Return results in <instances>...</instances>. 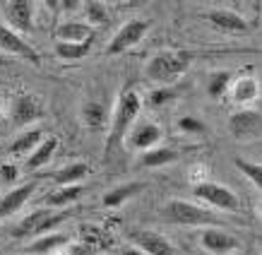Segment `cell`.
<instances>
[{
  "label": "cell",
  "instance_id": "6da1fadb",
  "mask_svg": "<svg viewBox=\"0 0 262 255\" xmlns=\"http://www.w3.org/2000/svg\"><path fill=\"white\" fill-rule=\"evenodd\" d=\"M161 219L176 226H219L222 224V217H216L212 209H205L202 205L181 198H173L166 205H161Z\"/></svg>",
  "mask_w": 262,
  "mask_h": 255
},
{
  "label": "cell",
  "instance_id": "7a4b0ae2",
  "mask_svg": "<svg viewBox=\"0 0 262 255\" xmlns=\"http://www.w3.org/2000/svg\"><path fill=\"white\" fill-rule=\"evenodd\" d=\"M142 109V99L137 96L133 89H123L118 101L113 106V118H111V133H108V150H116L118 144L125 142V135L130 133L133 123L137 120V113Z\"/></svg>",
  "mask_w": 262,
  "mask_h": 255
},
{
  "label": "cell",
  "instance_id": "3957f363",
  "mask_svg": "<svg viewBox=\"0 0 262 255\" xmlns=\"http://www.w3.org/2000/svg\"><path fill=\"white\" fill-rule=\"evenodd\" d=\"M192 63V53L190 51H173V48H166V51H159L157 56L149 58L147 63V77L157 84H171L181 77L183 72L190 68Z\"/></svg>",
  "mask_w": 262,
  "mask_h": 255
},
{
  "label": "cell",
  "instance_id": "277c9868",
  "mask_svg": "<svg viewBox=\"0 0 262 255\" xmlns=\"http://www.w3.org/2000/svg\"><path fill=\"white\" fill-rule=\"evenodd\" d=\"M68 219L65 212H53V209H34L24 217L10 231L12 239H29V236H41V233H51L58 224H63Z\"/></svg>",
  "mask_w": 262,
  "mask_h": 255
},
{
  "label": "cell",
  "instance_id": "5b68a950",
  "mask_svg": "<svg viewBox=\"0 0 262 255\" xmlns=\"http://www.w3.org/2000/svg\"><path fill=\"white\" fill-rule=\"evenodd\" d=\"M192 195L200 202H205V205H209V207H214V209H222V212H233L236 215V212L243 209L238 195L231 190V188H226L222 183H214V181H200L195 185Z\"/></svg>",
  "mask_w": 262,
  "mask_h": 255
},
{
  "label": "cell",
  "instance_id": "8992f818",
  "mask_svg": "<svg viewBox=\"0 0 262 255\" xmlns=\"http://www.w3.org/2000/svg\"><path fill=\"white\" fill-rule=\"evenodd\" d=\"M149 27L151 24L147 22V19H130V22H125L118 32L113 34L106 53H108V56H120V53L130 51V48L137 46V44L144 39V34L149 32Z\"/></svg>",
  "mask_w": 262,
  "mask_h": 255
},
{
  "label": "cell",
  "instance_id": "52a82bcc",
  "mask_svg": "<svg viewBox=\"0 0 262 255\" xmlns=\"http://www.w3.org/2000/svg\"><path fill=\"white\" fill-rule=\"evenodd\" d=\"M262 130V116L257 109H241V111L231 113L229 118V133L236 140H257Z\"/></svg>",
  "mask_w": 262,
  "mask_h": 255
},
{
  "label": "cell",
  "instance_id": "ba28073f",
  "mask_svg": "<svg viewBox=\"0 0 262 255\" xmlns=\"http://www.w3.org/2000/svg\"><path fill=\"white\" fill-rule=\"evenodd\" d=\"M127 239L133 241V246L140 248L144 255H176L171 241L157 231H149V229H130Z\"/></svg>",
  "mask_w": 262,
  "mask_h": 255
},
{
  "label": "cell",
  "instance_id": "9c48e42d",
  "mask_svg": "<svg viewBox=\"0 0 262 255\" xmlns=\"http://www.w3.org/2000/svg\"><path fill=\"white\" fill-rule=\"evenodd\" d=\"M10 113H12V123L17 128H29L43 118V104L34 94H19L15 96Z\"/></svg>",
  "mask_w": 262,
  "mask_h": 255
},
{
  "label": "cell",
  "instance_id": "30bf717a",
  "mask_svg": "<svg viewBox=\"0 0 262 255\" xmlns=\"http://www.w3.org/2000/svg\"><path fill=\"white\" fill-rule=\"evenodd\" d=\"M200 246L212 255H229V253H236V250H238L241 241L236 239L233 233L219 229V226H209V229H205L202 236H200Z\"/></svg>",
  "mask_w": 262,
  "mask_h": 255
},
{
  "label": "cell",
  "instance_id": "8fae6325",
  "mask_svg": "<svg viewBox=\"0 0 262 255\" xmlns=\"http://www.w3.org/2000/svg\"><path fill=\"white\" fill-rule=\"evenodd\" d=\"M3 10H5V17H8V27L12 32L19 34V36L29 34L34 29V10H36L34 3L12 0V3H5Z\"/></svg>",
  "mask_w": 262,
  "mask_h": 255
},
{
  "label": "cell",
  "instance_id": "7c38bea8",
  "mask_svg": "<svg viewBox=\"0 0 262 255\" xmlns=\"http://www.w3.org/2000/svg\"><path fill=\"white\" fill-rule=\"evenodd\" d=\"M0 48H3L5 53H10V56L24 58V60H29V63L39 65V53L24 41V36L12 32L8 24H3V22H0Z\"/></svg>",
  "mask_w": 262,
  "mask_h": 255
},
{
  "label": "cell",
  "instance_id": "4fadbf2b",
  "mask_svg": "<svg viewBox=\"0 0 262 255\" xmlns=\"http://www.w3.org/2000/svg\"><path fill=\"white\" fill-rule=\"evenodd\" d=\"M161 142V128L151 120H142L127 133V144L137 152H147L151 147H159Z\"/></svg>",
  "mask_w": 262,
  "mask_h": 255
},
{
  "label": "cell",
  "instance_id": "5bb4252c",
  "mask_svg": "<svg viewBox=\"0 0 262 255\" xmlns=\"http://www.w3.org/2000/svg\"><path fill=\"white\" fill-rule=\"evenodd\" d=\"M207 22L212 24L214 29H219V32H226V34L248 32L246 17L238 15V12H233V10H224V8L209 10V12H207Z\"/></svg>",
  "mask_w": 262,
  "mask_h": 255
},
{
  "label": "cell",
  "instance_id": "9a60e30c",
  "mask_svg": "<svg viewBox=\"0 0 262 255\" xmlns=\"http://www.w3.org/2000/svg\"><path fill=\"white\" fill-rule=\"evenodd\" d=\"M36 181H29V183H24V185H17V188H12V190H8L3 198H0V219L3 217H10V215H15L17 209H22L24 207V202L32 198L34 190H36Z\"/></svg>",
  "mask_w": 262,
  "mask_h": 255
},
{
  "label": "cell",
  "instance_id": "2e32d148",
  "mask_svg": "<svg viewBox=\"0 0 262 255\" xmlns=\"http://www.w3.org/2000/svg\"><path fill=\"white\" fill-rule=\"evenodd\" d=\"M56 36H58V41H63V44H80V41L94 39V29H92L87 22L68 19V22H60V24H58Z\"/></svg>",
  "mask_w": 262,
  "mask_h": 255
},
{
  "label": "cell",
  "instance_id": "e0dca14e",
  "mask_svg": "<svg viewBox=\"0 0 262 255\" xmlns=\"http://www.w3.org/2000/svg\"><path fill=\"white\" fill-rule=\"evenodd\" d=\"M63 246H68V236H63V233H58V231L41 233V236H36V239L29 243V248H27L24 255H46V253L58 250V248H63Z\"/></svg>",
  "mask_w": 262,
  "mask_h": 255
},
{
  "label": "cell",
  "instance_id": "ac0fdd59",
  "mask_svg": "<svg viewBox=\"0 0 262 255\" xmlns=\"http://www.w3.org/2000/svg\"><path fill=\"white\" fill-rule=\"evenodd\" d=\"M41 140H43V130H41V128H27L24 133H19V135H17L15 140L10 142V152H12L15 157L32 154Z\"/></svg>",
  "mask_w": 262,
  "mask_h": 255
},
{
  "label": "cell",
  "instance_id": "d6986e66",
  "mask_svg": "<svg viewBox=\"0 0 262 255\" xmlns=\"http://www.w3.org/2000/svg\"><path fill=\"white\" fill-rule=\"evenodd\" d=\"M142 190H144V185H142V183H137V181H133V183L116 185L113 190H108L106 195H103V205H106V207H120L123 202H127L130 198L140 195Z\"/></svg>",
  "mask_w": 262,
  "mask_h": 255
},
{
  "label": "cell",
  "instance_id": "ffe728a7",
  "mask_svg": "<svg viewBox=\"0 0 262 255\" xmlns=\"http://www.w3.org/2000/svg\"><path fill=\"white\" fill-rule=\"evenodd\" d=\"M56 150H58V140H56V137H43V140L36 144V150L27 157V168H32V171H34V168L46 166Z\"/></svg>",
  "mask_w": 262,
  "mask_h": 255
},
{
  "label": "cell",
  "instance_id": "44dd1931",
  "mask_svg": "<svg viewBox=\"0 0 262 255\" xmlns=\"http://www.w3.org/2000/svg\"><path fill=\"white\" fill-rule=\"evenodd\" d=\"M87 174H89V166L84 161H72L68 166L58 168L56 176H53V181H56L60 188H65V185H80V181Z\"/></svg>",
  "mask_w": 262,
  "mask_h": 255
},
{
  "label": "cell",
  "instance_id": "7402d4cb",
  "mask_svg": "<svg viewBox=\"0 0 262 255\" xmlns=\"http://www.w3.org/2000/svg\"><path fill=\"white\" fill-rule=\"evenodd\" d=\"M178 159V152L171 150V147H151L142 154L140 164L147 168H159V166H166V164H173Z\"/></svg>",
  "mask_w": 262,
  "mask_h": 255
},
{
  "label": "cell",
  "instance_id": "603a6c76",
  "mask_svg": "<svg viewBox=\"0 0 262 255\" xmlns=\"http://www.w3.org/2000/svg\"><path fill=\"white\" fill-rule=\"evenodd\" d=\"M257 94H260V84L255 77H241L231 89V96H233L236 104H250L257 99Z\"/></svg>",
  "mask_w": 262,
  "mask_h": 255
},
{
  "label": "cell",
  "instance_id": "cb8c5ba5",
  "mask_svg": "<svg viewBox=\"0 0 262 255\" xmlns=\"http://www.w3.org/2000/svg\"><path fill=\"white\" fill-rule=\"evenodd\" d=\"M92 44L94 39L89 41H80V44H63V41H56V56L60 60H80L92 51Z\"/></svg>",
  "mask_w": 262,
  "mask_h": 255
},
{
  "label": "cell",
  "instance_id": "d4e9b609",
  "mask_svg": "<svg viewBox=\"0 0 262 255\" xmlns=\"http://www.w3.org/2000/svg\"><path fill=\"white\" fill-rule=\"evenodd\" d=\"M82 120H84V125L92 128V130L103 128V123H106V109H103V104H99V101H87V104L82 106Z\"/></svg>",
  "mask_w": 262,
  "mask_h": 255
},
{
  "label": "cell",
  "instance_id": "484cf974",
  "mask_svg": "<svg viewBox=\"0 0 262 255\" xmlns=\"http://www.w3.org/2000/svg\"><path fill=\"white\" fill-rule=\"evenodd\" d=\"M82 195V185H65V188H58L56 193H51L46 198L48 207H65Z\"/></svg>",
  "mask_w": 262,
  "mask_h": 255
},
{
  "label": "cell",
  "instance_id": "4316f807",
  "mask_svg": "<svg viewBox=\"0 0 262 255\" xmlns=\"http://www.w3.org/2000/svg\"><path fill=\"white\" fill-rule=\"evenodd\" d=\"M82 10H84L87 24L92 27V29H94V27H103V24H108V10H106V5H103V3L92 0V3H84V5H82Z\"/></svg>",
  "mask_w": 262,
  "mask_h": 255
},
{
  "label": "cell",
  "instance_id": "83f0119b",
  "mask_svg": "<svg viewBox=\"0 0 262 255\" xmlns=\"http://www.w3.org/2000/svg\"><path fill=\"white\" fill-rule=\"evenodd\" d=\"M231 84V72L229 70H219L209 75V82H207V94L212 99H222V94H226V89Z\"/></svg>",
  "mask_w": 262,
  "mask_h": 255
},
{
  "label": "cell",
  "instance_id": "f1b7e54d",
  "mask_svg": "<svg viewBox=\"0 0 262 255\" xmlns=\"http://www.w3.org/2000/svg\"><path fill=\"white\" fill-rule=\"evenodd\" d=\"M233 164H236V168H238L241 174L246 176L248 181L257 188V190H262V166L257 164V161H248V159H233Z\"/></svg>",
  "mask_w": 262,
  "mask_h": 255
},
{
  "label": "cell",
  "instance_id": "f546056e",
  "mask_svg": "<svg viewBox=\"0 0 262 255\" xmlns=\"http://www.w3.org/2000/svg\"><path fill=\"white\" fill-rule=\"evenodd\" d=\"M17 176H19V171H17L15 164H3L0 166V183L12 185L17 181Z\"/></svg>",
  "mask_w": 262,
  "mask_h": 255
},
{
  "label": "cell",
  "instance_id": "4dcf8cb0",
  "mask_svg": "<svg viewBox=\"0 0 262 255\" xmlns=\"http://www.w3.org/2000/svg\"><path fill=\"white\" fill-rule=\"evenodd\" d=\"M178 128H181L183 133H205V125H202L200 120L190 118V116H185V118L178 120Z\"/></svg>",
  "mask_w": 262,
  "mask_h": 255
},
{
  "label": "cell",
  "instance_id": "1f68e13d",
  "mask_svg": "<svg viewBox=\"0 0 262 255\" xmlns=\"http://www.w3.org/2000/svg\"><path fill=\"white\" fill-rule=\"evenodd\" d=\"M70 255H96V250L87 243H75V246H70Z\"/></svg>",
  "mask_w": 262,
  "mask_h": 255
},
{
  "label": "cell",
  "instance_id": "d6a6232c",
  "mask_svg": "<svg viewBox=\"0 0 262 255\" xmlns=\"http://www.w3.org/2000/svg\"><path fill=\"white\" fill-rule=\"evenodd\" d=\"M151 104H164V101H168L171 99V92L168 89H159V92H151Z\"/></svg>",
  "mask_w": 262,
  "mask_h": 255
},
{
  "label": "cell",
  "instance_id": "836d02e7",
  "mask_svg": "<svg viewBox=\"0 0 262 255\" xmlns=\"http://www.w3.org/2000/svg\"><path fill=\"white\" fill-rule=\"evenodd\" d=\"M123 255H144V253L140 250V248L133 246V248H127V250H123Z\"/></svg>",
  "mask_w": 262,
  "mask_h": 255
},
{
  "label": "cell",
  "instance_id": "e575fe53",
  "mask_svg": "<svg viewBox=\"0 0 262 255\" xmlns=\"http://www.w3.org/2000/svg\"><path fill=\"white\" fill-rule=\"evenodd\" d=\"M0 63H3V60H0Z\"/></svg>",
  "mask_w": 262,
  "mask_h": 255
}]
</instances>
